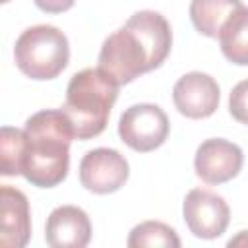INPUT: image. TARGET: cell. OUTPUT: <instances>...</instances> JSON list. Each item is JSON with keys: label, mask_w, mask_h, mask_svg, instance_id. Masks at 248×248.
<instances>
[{"label": "cell", "mask_w": 248, "mask_h": 248, "mask_svg": "<svg viewBox=\"0 0 248 248\" xmlns=\"http://www.w3.org/2000/svg\"><path fill=\"white\" fill-rule=\"evenodd\" d=\"M172 46V31L165 16L141 10L110 33L99 52V66L118 85H126L145 72L159 68Z\"/></svg>", "instance_id": "cell-1"}, {"label": "cell", "mask_w": 248, "mask_h": 248, "mask_svg": "<svg viewBox=\"0 0 248 248\" xmlns=\"http://www.w3.org/2000/svg\"><path fill=\"white\" fill-rule=\"evenodd\" d=\"M23 176L37 188L58 186L70 169V143L74 126L62 108H46L31 114L25 122Z\"/></svg>", "instance_id": "cell-2"}, {"label": "cell", "mask_w": 248, "mask_h": 248, "mask_svg": "<svg viewBox=\"0 0 248 248\" xmlns=\"http://www.w3.org/2000/svg\"><path fill=\"white\" fill-rule=\"evenodd\" d=\"M118 87L101 68H85L72 76L62 110L68 114L78 140H91L107 128Z\"/></svg>", "instance_id": "cell-3"}, {"label": "cell", "mask_w": 248, "mask_h": 248, "mask_svg": "<svg viewBox=\"0 0 248 248\" xmlns=\"http://www.w3.org/2000/svg\"><path fill=\"white\" fill-rule=\"evenodd\" d=\"M16 66L31 79H54L70 60L66 35L54 25H33L25 29L14 46Z\"/></svg>", "instance_id": "cell-4"}, {"label": "cell", "mask_w": 248, "mask_h": 248, "mask_svg": "<svg viewBox=\"0 0 248 248\" xmlns=\"http://www.w3.org/2000/svg\"><path fill=\"white\" fill-rule=\"evenodd\" d=\"M118 136L134 151H153L161 147L169 136V118L165 110L153 103L132 105L120 116Z\"/></svg>", "instance_id": "cell-5"}, {"label": "cell", "mask_w": 248, "mask_h": 248, "mask_svg": "<svg viewBox=\"0 0 248 248\" xmlns=\"http://www.w3.org/2000/svg\"><path fill=\"white\" fill-rule=\"evenodd\" d=\"M182 215L190 232L205 240L221 236L231 221L227 202L219 194L202 188H194L186 194L182 203Z\"/></svg>", "instance_id": "cell-6"}, {"label": "cell", "mask_w": 248, "mask_h": 248, "mask_svg": "<svg viewBox=\"0 0 248 248\" xmlns=\"http://www.w3.org/2000/svg\"><path fill=\"white\" fill-rule=\"evenodd\" d=\"M130 174L124 155L116 149L97 147L83 155L79 163V182L93 194H112L120 190Z\"/></svg>", "instance_id": "cell-7"}, {"label": "cell", "mask_w": 248, "mask_h": 248, "mask_svg": "<svg viewBox=\"0 0 248 248\" xmlns=\"http://www.w3.org/2000/svg\"><path fill=\"white\" fill-rule=\"evenodd\" d=\"M242 163V149L223 138L202 141L194 157L196 174L207 184H223L232 180L240 172Z\"/></svg>", "instance_id": "cell-8"}, {"label": "cell", "mask_w": 248, "mask_h": 248, "mask_svg": "<svg viewBox=\"0 0 248 248\" xmlns=\"http://www.w3.org/2000/svg\"><path fill=\"white\" fill-rule=\"evenodd\" d=\"M219 85L203 72L184 74L172 87V101L186 118H207L219 107Z\"/></svg>", "instance_id": "cell-9"}, {"label": "cell", "mask_w": 248, "mask_h": 248, "mask_svg": "<svg viewBox=\"0 0 248 248\" xmlns=\"http://www.w3.org/2000/svg\"><path fill=\"white\" fill-rule=\"evenodd\" d=\"M31 238V211L27 196L4 184L0 188V244L23 248Z\"/></svg>", "instance_id": "cell-10"}, {"label": "cell", "mask_w": 248, "mask_h": 248, "mask_svg": "<svg viewBox=\"0 0 248 248\" xmlns=\"http://www.w3.org/2000/svg\"><path fill=\"white\" fill-rule=\"evenodd\" d=\"M45 240L52 248H83L91 240V221L78 205H60L50 211Z\"/></svg>", "instance_id": "cell-11"}, {"label": "cell", "mask_w": 248, "mask_h": 248, "mask_svg": "<svg viewBox=\"0 0 248 248\" xmlns=\"http://www.w3.org/2000/svg\"><path fill=\"white\" fill-rule=\"evenodd\" d=\"M240 6V0H192L190 19L198 33L217 39L221 27Z\"/></svg>", "instance_id": "cell-12"}, {"label": "cell", "mask_w": 248, "mask_h": 248, "mask_svg": "<svg viewBox=\"0 0 248 248\" xmlns=\"http://www.w3.org/2000/svg\"><path fill=\"white\" fill-rule=\"evenodd\" d=\"M219 45L223 56L236 64L248 66V8L240 6L221 27Z\"/></svg>", "instance_id": "cell-13"}, {"label": "cell", "mask_w": 248, "mask_h": 248, "mask_svg": "<svg viewBox=\"0 0 248 248\" xmlns=\"http://www.w3.org/2000/svg\"><path fill=\"white\" fill-rule=\"evenodd\" d=\"M27 138L25 130L4 126L0 130V155H2V174L17 176L23 174Z\"/></svg>", "instance_id": "cell-14"}, {"label": "cell", "mask_w": 248, "mask_h": 248, "mask_svg": "<svg viewBox=\"0 0 248 248\" xmlns=\"http://www.w3.org/2000/svg\"><path fill=\"white\" fill-rule=\"evenodd\" d=\"M130 248H141V246H180V238L176 231L161 221H143L136 225L130 231L128 236Z\"/></svg>", "instance_id": "cell-15"}, {"label": "cell", "mask_w": 248, "mask_h": 248, "mask_svg": "<svg viewBox=\"0 0 248 248\" xmlns=\"http://www.w3.org/2000/svg\"><path fill=\"white\" fill-rule=\"evenodd\" d=\"M229 112L234 120L248 126V79L238 81L229 97Z\"/></svg>", "instance_id": "cell-16"}, {"label": "cell", "mask_w": 248, "mask_h": 248, "mask_svg": "<svg viewBox=\"0 0 248 248\" xmlns=\"http://www.w3.org/2000/svg\"><path fill=\"white\" fill-rule=\"evenodd\" d=\"M35 6L46 14H62L68 12L76 0H33Z\"/></svg>", "instance_id": "cell-17"}, {"label": "cell", "mask_w": 248, "mask_h": 248, "mask_svg": "<svg viewBox=\"0 0 248 248\" xmlns=\"http://www.w3.org/2000/svg\"><path fill=\"white\" fill-rule=\"evenodd\" d=\"M227 246H248V231H240L234 238H231L229 242H227Z\"/></svg>", "instance_id": "cell-18"}, {"label": "cell", "mask_w": 248, "mask_h": 248, "mask_svg": "<svg viewBox=\"0 0 248 248\" xmlns=\"http://www.w3.org/2000/svg\"><path fill=\"white\" fill-rule=\"evenodd\" d=\"M2 2H10V0H2Z\"/></svg>", "instance_id": "cell-19"}]
</instances>
